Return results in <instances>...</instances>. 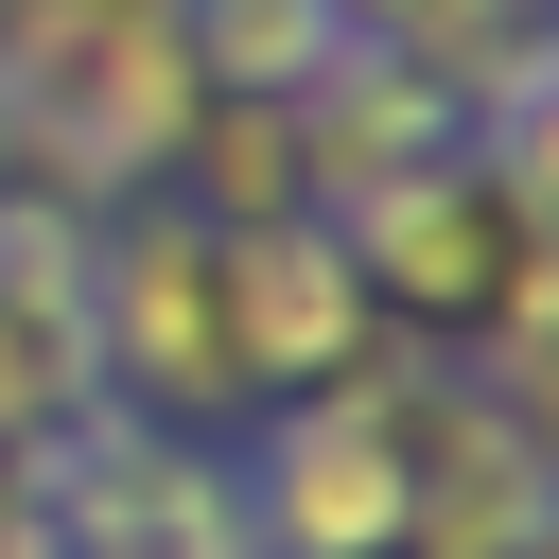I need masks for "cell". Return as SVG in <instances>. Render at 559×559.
<instances>
[{"mask_svg":"<svg viewBox=\"0 0 559 559\" xmlns=\"http://www.w3.org/2000/svg\"><path fill=\"white\" fill-rule=\"evenodd\" d=\"M0 87H17L35 192H70V210L157 192L175 140H192V105H210L175 0H0Z\"/></svg>","mask_w":559,"mask_h":559,"instance_id":"cell-1","label":"cell"},{"mask_svg":"<svg viewBox=\"0 0 559 559\" xmlns=\"http://www.w3.org/2000/svg\"><path fill=\"white\" fill-rule=\"evenodd\" d=\"M87 349H105V402L122 419H175V437H227L245 384H227V280H210V227L175 192H122L105 245H87Z\"/></svg>","mask_w":559,"mask_h":559,"instance_id":"cell-2","label":"cell"},{"mask_svg":"<svg viewBox=\"0 0 559 559\" xmlns=\"http://www.w3.org/2000/svg\"><path fill=\"white\" fill-rule=\"evenodd\" d=\"M52 559H262L245 542V489H227V437H175V419H122L87 402L70 437L17 454Z\"/></svg>","mask_w":559,"mask_h":559,"instance_id":"cell-3","label":"cell"},{"mask_svg":"<svg viewBox=\"0 0 559 559\" xmlns=\"http://www.w3.org/2000/svg\"><path fill=\"white\" fill-rule=\"evenodd\" d=\"M402 472H419V437L367 419L349 384L227 419V489H245V542L262 559H402Z\"/></svg>","mask_w":559,"mask_h":559,"instance_id":"cell-4","label":"cell"},{"mask_svg":"<svg viewBox=\"0 0 559 559\" xmlns=\"http://www.w3.org/2000/svg\"><path fill=\"white\" fill-rule=\"evenodd\" d=\"M332 245H349L367 314H402V332H472V314L507 297V262H542L559 227H524V210H507V192L472 175V140H454V157L384 175L367 210H332Z\"/></svg>","mask_w":559,"mask_h":559,"instance_id":"cell-5","label":"cell"},{"mask_svg":"<svg viewBox=\"0 0 559 559\" xmlns=\"http://www.w3.org/2000/svg\"><path fill=\"white\" fill-rule=\"evenodd\" d=\"M210 280H227V384H245V419H262V402H314V384L367 349V280H349L332 210L210 227Z\"/></svg>","mask_w":559,"mask_h":559,"instance_id":"cell-6","label":"cell"},{"mask_svg":"<svg viewBox=\"0 0 559 559\" xmlns=\"http://www.w3.org/2000/svg\"><path fill=\"white\" fill-rule=\"evenodd\" d=\"M402 559H559V437L489 419L454 384L419 419V472H402Z\"/></svg>","mask_w":559,"mask_h":559,"instance_id":"cell-7","label":"cell"},{"mask_svg":"<svg viewBox=\"0 0 559 559\" xmlns=\"http://www.w3.org/2000/svg\"><path fill=\"white\" fill-rule=\"evenodd\" d=\"M419 157H454V87H437L419 52H384V35H332L314 87H297V175H314V210H367V192L419 175Z\"/></svg>","mask_w":559,"mask_h":559,"instance_id":"cell-8","label":"cell"},{"mask_svg":"<svg viewBox=\"0 0 559 559\" xmlns=\"http://www.w3.org/2000/svg\"><path fill=\"white\" fill-rule=\"evenodd\" d=\"M157 192H175L192 227H280V210H314V175H297V105H262V87H210Z\"/></svg>","mask_w":559,"mask_h":559,"instance_id":"cell-9","label":"cell"},{"mask_svg":"<svg viewBox=\"0 0 559 559\" xmlns=\"http://www.w3.org/2000/svg\"><path fill=\"white\" fill-rule=\"evenodd\" d=\"M87 402H105V349H87V314H52V297H17V280H0V454L70 437Z\"/></svg>","mask_w":559,"mask_h":559,"instance_id":"cell-10","label":"cell"},{"mask_svg":"<svg viewBox=\"0 0 559 559\" xmlns=\"http://www.w3.org/2000/svg\"><path fill=\"white\" fill-rule=\"evenodd\" d=\"M175 35H192V87H262V105H297L314 52H332V0H175Z\"/></svg>","mask_w":559,"mask_h":559,"instance_id":"cell-11","label":"cell"},{"mask_svg":"<svg viewBox=\"0 0 559 559\" xmlns=\"http://www.w3.org/2000/svg\"><path fill=\"white\" fill-rule=\"evenodd\" d=\"M0 559H52V524H35V489H17V524H0Z\"/></svg>","mask_w":559,"mask_h":559,"instance_id":"cell-12","label":"cell"},{"mask_svg":"<svg viewBox=\"0 0 559 559\" xmlns=\"http://www.w3.org/2000/svg\"><path fill=\"white\" fill-rule=\"evenodd\" d=\"M0 192H35V157H17V87H0Z\"/></svg>","mask_w":559,"mask_h":559,"instance_id":"cell-13","label":"cell"},{"mask_svg":"<svg viewBox=\"0 0 559 559\" xmlns=\"http://www.w3.org/2000/svg\"><path fill=\"white\" fill-rule=\"evenodd\" d=\"M0 524H17V454H0Z\"/></svg>","mask_w":559,"mask_h":559,"instance_id":"cell-14","label":"cell"}]
</instances>
